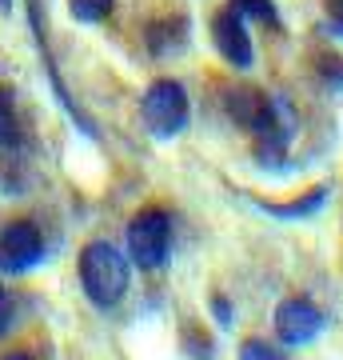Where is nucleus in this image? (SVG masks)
<instances>
[{
  "instance_id": "2eb2a0df",
  "label": "nucleus",
  "mask_w": 343,
  "mask_h": 360,
  "mask_svg": "<svg viewBox=\"0 0 343 360\" xmlns=\"http://www.w3.org/2000/svg\"><path fill=\"white\" fill-rule=\"evenodd\" d=\"M328 28L343 37V0H328Z\"/></svg>"
},
{
  "instance_id": "6e6552de",
  "label": "nucleus",
  "mask_w": 343,
  "mask_h": 360,
  "mask_svg": "<svg viewBox=\"0 0 343 360\" xmlns=\"http://www.w3.org/2000/svg\"><path fill=\"white\" fill-rule=\"evenodd\" d=\"M180 348H184L188 360H216V340H212V333L200 321L180 324Z\"/></svg>"
},
{
  "instance_id": "20e7f679",
  "label": "nucleus",
  "mask_w": 343,
  "mask_h": 360,
  "mask_svg": "<svg viewBox=\"0 0 343 360\" xmlns=\"http://www.w3.org/2000/svg\"><path fill=\"white\" fill-rule=\"evenodd\" d=\"M271 328H276V340H280V345L304 348V345H311V340L323 336V328H328V312L319 309L311 296L292 292V296H283L280 304H276Z\"/></svg>"
},
{
  "instance_id": "9d476101",
  "label": "nucleus",
  "mask_w": 343,
  "mask_h": 360,
  "mask_svg": "<svg viewBox=\"0 0 343 360\" xmlns=\"http://www.w3.org/2000/svg\"><path fill=\"white\" fill-rule=\"evenodd\" d=\"M184 20H156L152 28H148V49L156 52V56H168L172 49H180V40H184Z\"/></svg>"
},
{
  "instance_id": "dca6fc26",
  "label": "nucleus",
  "mask_w": 343,
  "mask_h": 360,
  "mask_svg": "<svg viewBox=\"0 0 343 360\" xmlns=\"http://www.w3.org/2000/svg\"><path fill=\"white\" fill-rule=\"evenodd\" d=\"M8 324H13V300H8V288L0 284V336L8 333Z\"/></svg>"
},
{
  "instance_id": "f8f14e48",
  "label": "nucleus",
  "mask_w": 343,
  "mask_h": 360,
  "mask_svg": "<svg viewBox=\"0 0 343 360\" xmlns=\"http://www.w3.org/2000/svg\"><path fill=\"white\" fill-rule=\"evenodd\" d=\"M231 8L240 16H255V20H264V25H280V16H276V4L271 0H231Z\"/></svg>"
},
{
  "instance_id": "f257e3e1",
  "label": "nucleus",
  "mask_w": 343,
  "mask_h": 360,
  "mask_svg": "<svg viewBox=\"0 0 343 360\" xmlns=\"http://www.w3.org/2000/svg\"><path fill=\"white\" fill-rule=\"evenodd\" d=\"M80 288L88 296L92 309L112 312L120 300L128 296V284H132V260L112 245V240H88L80 248Z\"/></svg>"
},
{
  "instance_id": "39448f33",
  "label": "nucleus",
  "mask_w": 343,
  "mask_h": 360,
  "mask_svg": "<svg viewBox=\"0 0 343 360\" xmlns=\"http://www.w3.org/2000/svg\"><path fill=\"white\" fill-rule=\"evenodd\" d=\"M44 260V232L36 220H8L0 229V276H25Z\"/></svg>"
},
{
  "instance_id": "423d86ee",
  "label": "nucleus",
  "mask_w": 343,
  "mask_h": 360,
  "mask_svg": "<svg viewBox=\"0 0 343 360\" xmlns=\"http://www.w3.org/2000/svg\"><path fill=\"white\" fill-rule=\"evenodd\" d=\"M212 40H216L220 56L228 60L231 68H252L255 52H252V37H248V25H243V16L236 8H220L212 16Z\"/></svg>"
},
{
  "instance_id": "4468645a",
  "label": "nucleus",
  "mask_w": 343,
  "mask_h": 360,
  "mask_svg": "<svg viewBox=\"0 0 343 360\" xmlns=\"http://www.w3.org/2000/svg\"><path fill=\"white\" fill-rule=\"evenodd\" d=\"M208 309H212V316H216L220 328H231V321H236V309H231V300H228L224 292H212Z\"/></svg>"
},
{
  "instance_id": "ddd939ff",
  "label": "nucleus",
  "mask_w": 343,
  "mask_h": 360,
  "mask_svg": "<svg viewBox=\"0 0 343 360\" xmlns=\"http://www.w3.org/2000/svg\"><path fill=\"white\" fill-rule=\"evenodd\" d=\"M240 360H288L280 352V348H271V345H264L260 336H248L240 345Z\"/></svg>"
},
{
  "instance_id": "f03ea898",
  "label": "nucleus",
  "mask_w": 343,
  "mask_h": 360,
  "mask_svg": "<svg viewBox=\"0 0 343 360\" xmlns=\"http://www.w3.org/2000/svg\"><path fill=\"white\" fill-rule=\"evenodd\" d=\"M140 116H144V124H148V132H152L156 141L180 136V132L188 129V120H191V104H188L184 84L172 80V77L152 80L148 92H144V101H140Z\"/></svg>"
},
{
  "instance_id": "f3484780",
  "label": "nucleus",
  "mask_w": 343,
  "mask_h": 360,
  "mask_svg": "<svg viewBox=\"0 0 343 360\" xmlns=\"http://www.w3.org/2000/svg\"><path fill=\"white\" fill-rule=\"evenodd\" d=\"M4 360H32V356H28V352H8Z\"/></svg>"
},
{
  "instance_id": "a211bd4d",
  "label": "nucleus",
  "mask_w": 343,
  "mask_h": 360,
  "mask_svg": "<svg viewBox=\"0 0 343 360\" xmlns=\"http://www.w3.org/2000/svg\"><path fill=\"white\" fill-rule=\"evenodd\" d=\"M8 4H13V0H0V8H8Z\"/></svg>"
},
{
  "instance_id": "9b49d317",
  "label": "nucleus",
  "mask_w": 343,
  "mask_h": 360,
  "mask_svg": "<svg viewBox=\"0 0 343 360\" xmlns=\"http://www.w3.org/2000/svg\"><path fill=\"white\" fill-rule=\"evenodd\" d=\"M112 4L116 0H68V13L80 25H100V20L112 16Z\"/></svg>"
},
{
  "instance_id": "0eeeda50",
  "label": "nucleus",
  "mask_w": 343,
  "mask_h": 360,
  "mask_svg": "<svg viewBox=\"0 0 343 360\" xmlns=\"http://www.w3.org/2000/svg\"><path fill=\"white\" fill-rule=\"evenodd\" d=\"M323 200H328V188L316 184V188H307V193L292 196V200H255V205H260V212H267L276 220H304V217H316L323 208Z\"/></svg>"
},
{
  "instance_id": "7ed1b4c3",
  "label": "nucleus",
  "mask_w": 343,
  "mask_h": 360,
  "mask_svg": "<svg viewBox=\"0 0 343 360\" xmlns=\"http://www.w3.org/2000/svg\"><path fill=\"white\" fill-rule=\"evenodd\" d=\"M128 260L136 264V269L152 272L160 269L172 252V217H168V208L160 205H148L140 208L136 217L128 220Z\"/></svg>"
},
{
  "instance_id": "1a4fd4ad",
  "label": "nucleus",
  "mask_w": 343,
  "mask_h": 360,
  "mask_svg": "<svg viewBox=\"0 0 343 360\" xmlns=\"http://www.w3.org/2000/svg\"><path fill=\"white\" fill-rule=\"evenodd\" d=\"M20 112H16V92L0 84V148H20Z\"/></svg>"
}]
</instances>
